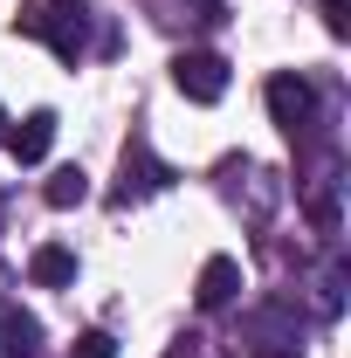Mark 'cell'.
<instances>
[{"label": "cell", "instance_id": "1", "mask_svg": "<svg viewBox=\"0 0 351 358\" xmlns=\"http://www.w3.org/2000/svg\"><path fill=\"white\" fill-rule=\"evenodd\" d=\"M14 35L48 42L69 69H76V62L89 55V0H35V7L14 14Z\"/></svg>", "mask_w": 351, "mask_h": 358}, {"label": "cell", "instance_id": "2", "mask_svg": "<svg viewBox=\"0 0 351 358\" xmlns=\"http://www.w3.org/2000/svg\"><path fill=\"white\" fill-rule=\"evenodd\" d=\"M234 345H248L255 358H296L303 352V324H296L289 303H262V310L241 317V338Z\"/></svg>", "mask_w": 351, "mask_h": 358}, {"label": "cell", "instance_id": "3", "mask_svg": "<svg viewBox=\"0 0 351 358\" xmlns=\"http://www.w3.org/2000/svg\"><path fill=\"white\" fill-rule=\"evenodd\" d=\"M268 117H275V131L310 138V131H317V83H310V76H296V69L268 76Z\"/></svg>", "mask_w": 351, "mask_h": 358}, {"label": "cell", "instance_id": "4", "mask_svg": "<svg viewBox=\"0 0 351 358\" xmlns=\"http://www.w3.org/2000/svg\"><path fill=\"white\" fill-rule=\"evenodd\" d=\"M173 83L186 103H220L227 96V62H220L214 48H179L173 55Z\"/></svg>", "mask_w": 351, "mask_h": 358}, {"label": "cell", "instance_id": "5", "mask_svg": "<svg viewBox=\"0 0 351 358\" xmlns=\"http://www.w3.org/2000/svg\"><path fill=\"white\" fill-rule=\"evenodd\" d=\"M166 186H173V166H166V159H159L145 138H131V145H124V179H117V200L131 207V200H145V193H166Z\"/></svg>", "mask_w": 351, "mask_h": 358}, {"label": "cell", "instance_id": "6", "mask_svg": "<svg viewBox=\"0 0 351 358\" xmlns=\"http://www.w3.org/2000/svg\"><path fill=\"white\" fill-rule=\"evenodd\" d=\"M234 296H241V262L234 255H207L200 262V282H193V303L200 310H227Z\"/></svg>", "mask_w": 351, "mask_h": 358}, {"label": "cell", "instance_id": "7", "mask_svg": "<svg viewBox=\"0 0 351 358\" xmlns=\"http://www.w3.org/2000/svg\"><path fill=\"white\" fill-rule=\"evenodd\" d=\"M0 138H7V152H14L21 166H42L48 145H55V110H28L21 124H7Z\"/></svg>", "mask_w": 351, "mask_h": 358}, {"label": "cell", "instance_id": "8", "mask_svg": "<svg viewBox=\"0 0 351 358\" xmlns=\"http://www.w3.org/2000/svg\"><path fill=\"white\" fill-rule=\"evenodd\" d=\"M28 282H35V289H69V282H76V255H69L62 241H42V248L28 255Z\"/></svg>", "mask_w": 351, "mask_h": 358}, {"label": "cell", "instance_id": "9", "mask_svg": "<svg viewBox=\"0 0 351 358\" xmlns=\"http://www.w3.org/2000/svg\"><path fill=\"white\" fill-rule=\"evenodd\" d=\"M42 200L55 207V214H69V207H83V200H89V173H83V166H62V173H48Z\"/></svg>", "mask_w": 351, "mask_h": 358}, {"label": "cell", "instance_id": "10", "mask_svg": "<svg viewBox=\"0 0 351 358\" xmlns=\"http://www.w3.org/2000/svg\"><path fill=\"white\" fill-rule=\"evenodd\" d=\"M35 345H42L35 317H21V310H0V358H35Z\"/></svg>", "mask_w": 351, "mask_h": 358}, {"label": "cell", "instance_id": "11", "mask_svg": "<svg viewBox=\"0 0 351 358\" xmlns=\"http://www.w3.org/2000/svg\"><path fill=\"white\" fill-rule=\"evenodd\" d=\"M69 358H117V338H110V331H83Z\"/></svg>", "mask_w": 351, "mask_h": 358}, {"label": "cell", "instance_id": "12", "mask_svg": "<svg viewBox=\"0 0 351 358\" xmlns=\"http://www.w3.org/2000/svg\"><path fill=\"white\" fill-rule=\"evenodd\" d=\"M324 7V21H331V35H345L351 28V0H317Z\"/></svg>", "mask_w": 351, "mask_h": 358}, {"label": "cell", "instance_id": "13", "mask_svg": "<svg viewBox=\"0 0 351 358\" xmlns=\"http://www.w3.org/2000/svg\"><path fill=\"white\" fill-rule=\"evenodd\" d=\"M193 14H200L207 28H220V21H227V0H193Z\"/></svg>", "mask_w": 351, "mask_h": 358}, {"label": "cell", "instance_id": "14", "mask_svg": "<svg viewBox=\"0 0 351 358\" xmlns=\"http://www.w3.org/2000/svg\"><path fill=\"white\" fill-rule=\"evenodd\" d=\"M0 131H7V110H0Z\"/></svg>", "mask_w": 351, "mask_h": 358}]
</instances>
